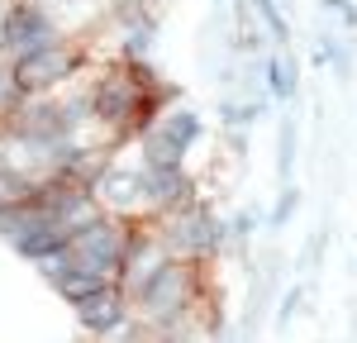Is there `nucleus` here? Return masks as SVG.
Returning <instances> with one entry per match:
<instances>
[{
  "mask_svg": "<svg viewBox=\"0 0 357 343\" xmlns=\"http://www.w3.org/2000/svg\"><path fill=\"white\" fill-rule=\"evenodd\" d=\"M82 72V53L72 48V43H43V48H33V53L15 57V77L24 86V96H43V91H57V86H67L72 77Z\"/></svg>",
  "mask_w": 357,
  "mask_h": 343,
  "instance_id": "39448f33",
  "label": "nucleus"
},
{
  "mask_svg": "<svg viewBox=\"0 0 357 343\" xmlns=\"http://www.w3.org/2000/svg\"><path fill=\"white\" fill-rule=\"evenodd\" d=\"M77 319H82L91 334H114V329L134 324V314H129V296H124L119 286H100V291H91V296L77 300Z\"/></svg>",
  "mask_w": 357,
  "mask_h": 343,
  "instance_id": "6e6552de",
  "label": "nucleus"
},
{
  "mask_svg": "<svg viewBox=\"0 0 357 343\" xmlns=\"http://www.w3.org/2000/svg\"><path fill=\"white\" fill-rule=\"evenodd\" d=\"M172 257H167V248L158 243V234H153V224L148 229H129V248H124V262H119V291L129 296V291H138V286L148 282L158 267H167Z\"/></svg>",
  "mask_w": 357,
  "mask_h": 343,
  "instance_id": "0eeeda50",
  "label": "nucleus"
},
{
  "mask_svg": "<svg viewBox=\"0 0 357 343\" xmlns=\"http://www.w3.org/2000/svg\"><path fill=\"white\" fill-rule=\"evenodd\" d=\"M57 38V24L38 10V5H10L5 15H0V53L5 57H24L33 48H43V43H53Z\"/></svg>",
  "mask_w": 357,
  "mask_h": 343,
  "instance_id": "423d86ee",
  "label": "nucleus"
},
{
  "mask_svg": "<svg viewBox=\"0 0 357 343\" xmlns=\"http://www.w3.org/2000/svg\"><path fill=\"white\" fill-rule=\"evenodd\" d=\"M158 243L167 248L172 262H200V257H210L220 248V224L210 220V210H200L191 200H181V205H172L158 215Z\"/></svg>",
  "mask_w": 357,
  "mask_h": 343,
  "instance_id": "20e7f679",
  "label": "nucleus"
},
{
  "mask_svg": "<svg viewBox=\"0 0 357 343\" xmlns=\"http://www.w3.org/2000/svg\"><path fill=\"white\" fill-rule=\"evenodd\" d=\"M267 77H272L276 96H291V91H296V72H291V62H286V57H276L272 67H267Z\"/></svg>",
  "mask_w": 357,
  "mask_h": 343,
  "instance_id": "9d476101",
  "label": "nucleus"
},
{
  "mask_svg": "<svg viewBox=\"0 0 357 343\" xmlns=\"http://www.w3.org/2000/svg\"><path fill=\"white\" fill-rule=\"evenodd\" d=\"M153 105H158V86H153V72L138 57L114 62L91 82V114L110 129V139H119L124 129H138Z\"/></svg>",
  "mask_w": 357,
  "mask_h": 343,
  "instance_id": "f257e3e1",
  "label": "nucleus"
},
{
  "mask_svg": "<svg viewBox=\"0 0 357 343\" xmlns=\"http://www.w3.org/2000/svg\"><path fill=\"white\" fill-rule=\"evenodd\" d=\"M124 248H129V224L114 220V215H96L91 224H82L72 238H67L72 262H77L82 272H91L96 282H105V286H119Z\"/></svg>",
  "mask_w": 357,
  "mask_h": 343,
  "instance_id": "7ed1b4c3",
  "label": "nucleus"
},
{
  "mask_svg": "<svg viewBox=\"0 0 357 343\" xmlns=\"http://www.w3.org/2000/svg\"><path fill=\"white\" fill-rule=\"evenodd\" d=\"M195 129H200L195 114H172V119H162L158 129L143 134V158L148 162H181V153L191 148Z\"/></svg>",
  "mask_w": 357,
  "mask_h": 343,
  "instance_id": "1a4fd4ad",
  "label": "nucleus"
},
{
  "mask_svg": "<svg viewBox=\"0 0 357 343\" xmlns=\"http://www.w3.org/2000/svg\"><path fill=\"white\" fill-rule=\"evenodd\" d=\"M138 5H153V0H138Z\"/></svg>",
  "mask_w": 357,
  "mask_h": 343,
  "instance_id": "9b49d317",
  "label": "nucleus"
},
{
  "mask_svg": "<svg viewBox=\"0 0 357 343\" xmlns=\"http://www.w3.org/2000/svg\"><path fill=\"white\" fill-rule=\"evenodd\" d=\"M200 296H205L200 262H167L138 291H129V314H134V324L143 334H158L172 319H181Z\"/></svg>",
  "mask_w": 357,
  "mask_h": 343,
  "instance_id": "f03ea898",
  "label": "nucleus"
}]
</instances>
